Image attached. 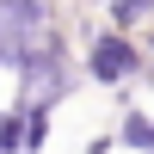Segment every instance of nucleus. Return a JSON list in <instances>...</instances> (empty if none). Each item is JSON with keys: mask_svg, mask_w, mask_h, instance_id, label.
Returning a JSON list of instances; mask_svg holds the SVG:
<instances>
[{"mask_svg": "<svg viewBox=\"0 0 154 154\" xmlns=\"http://www.w3.org/2000/svg\"><path fill=\"white\" fill-rule=\"evenodd\" d=\"M74 56H80V80L86 86H105L117 99L148 80V49L130 31H111V25H86L80 43H74Z\"/></svg>", "mask_w": 154, "mask_h": 154, "instance_id": "f03ea898", "label": "nucleus"}, {"mask_svg": "<svg viewBox=\"0 0 154 154\" xmlns=\"http://www.w3.org/2000/svg\"><path fill=\"white\" fill-rule=\"evenodd\" d=\"M80 154H117V136H111V130H99V136H86V148Z\"/></svg>", "mask_w": 154, "mask_h": 154, "instance_id": "6e6552de", "label": "nucleus"}, {"mask_svg": "<svg viewBox=\"0 0 154 154\" xmlns=\"http://www.w3.org/2000/svg\"><path fill=\"white\" fill-rule=\"evenodd\" d=\"M49 136H56V111L25 105V148H19V154H43V148H49Z\"/></svg>", "mask_w": 154, "mask_h": 154, "instance_id": "423d86ee", "label": "nucleus"}, {"mask_svg": "<svg viewBox=\"0 0 154 154\" xmlns=\"http://www.w3.org/2000/svg\"><path fill=\"white\" fill-rule=\"evenodd\" d=\"M74 93H80V56H74V31H68V19H56L49 31L31 37V49H25L19 68H12V105L62 111Z\"/></svg>", "mask_w": 154, "mask_h": 154, "instance_id": "f257e3e1", "label": "nucleus"}, {"mask_svg": "<svg viewBox=\"0 0 154 154\" xmlns=\"http://www.w3.org/2000/svg\"><path fill=\"white\" fill-rule=\"evenodd\" d=\"M56 19H62L56 0H0V74L19 68V56L31 49V37L49 31Z\"/></svg>", "mask_w": 154, "mask_h": 154, "instance_id": "7ed1b4c3", "label": "nucleus"}, {"mask_svg": "<svg viewBox=\"0 0 154 154\" xmlns=\"http://www.w3.org/2000/svg\"><path fill=\"white\" fill-rule=\"evenodd\" d=\"M25 148V105H0V154H19Z\"/></svg>", "mask_w": 154, "mask_h": 154, "instance_id": "0eeeda50", "label": "nucleus"}, {"mask_svg": "<svg viewBox=\"0 0 154 154\" xmlns=\"http://www.w3.org/2000/svg\"><path fill=\"white\" fill-rule=\"evenodd\" d=\"M99 12L111 31H130V37H142L154 25V0H99Z\"/></svg>", "mask_w": 154, "mask_h": 154, "instance_id": "39448f33", "label": "nucleus"}, {"mask_svg": "<svg viewBox=\"0 0 154 154\" xmlns=\"http://www.w3.org/2000/svg\"><path fill=\"white\" fill-rule=\"evenodd\" d=\"M111 136H117L123 154H154V105H136L130 99V105L117 111V130Z\"/></svg>", "mask_w": 154, "mask_h": 154, "instance_id": "20e7f679", "label": "nucleus"}, {"mask_svg": "<svg viewBox=\"0 0 154 154\" xmlns=\"http://www.w3.org/2000/svg\"><path fill=\"white\" fill-rule=\"evenodd\" d=\"M68 6H74V12H99V0H68Z\"/></svg>", "mask_w": 154, "mask_h": 154, "instance_id": "9d476101", "label": "nucleus"}, {"mask_svg": "<svg viewBox=\"0 0 154 154\" xmlns=\"http://www.w3.org/2000/svg\"><path fill=\"white\" fill-rule=\"evenodd\" d=\"M136 43H142V49H148V80H154V25H148V31H142V37H136Z\"/></svg>", "mask_w": 154, "mask_h": 154, "instance_id": "1a4fd4ad", "label": "nucleus"}]
</instances>
